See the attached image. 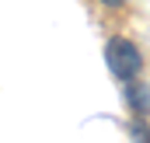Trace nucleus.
I'll return each instance as SVG.
<instances>
[{"label":"nucleus","instance_id":"f257e3e1","mask_svg":"<svg viewBox=\"0 0 150 143\" xmlns=\"http://www.w3.org/2000/svg\"><path fill=\"white\" fill-rule=\"evenodd\" d=\"M105 59H108V70L119 80H133L136 73L143 70V52L129 42V38H112L105 45Z\"/></svg>","mask_w":150,"mask_h":143},{"label":"nucleus","instance_id":"f03ea898","mask_svg":"<svg viewBox=\"0 0 150 143\" xmlns=\"http://www.w3.org/2000/svg\"><path fill=\"white\" fill-rule=\"evenodd\" d=\"M126 98H129V105H133V112H136V115H147V108H150V91H147V87L133 84V87L126 91Z\"/></svg>","mask_w":150,"mask_h":143},{"label":"nucleus","instance_id":"7ed1b4c3","mask_svg":"<svg viewBox=\"0 0 150 143\" xmlns=\"http://www.w3.org/2000/svg\"><path fill=\"white\" fill-rule=\"evenodd\" d=\"M101 4H105V7H122L126 0H101Z\"/></svg>","mask_w":150,"mask_h":143},{"label":"nucleus","instance_id":"20e7f679","mask_svg":"<svg viewBox=\"0 0 150 143\" xmlns=\"http://www.w3.org/2000/svg\"><path fill=\"white\" fill-rule=\"evenodd\" d=\"M147 143H150V140H147Z\"/></svg>","mask_w":150,"mask_h":143}]
</instances>
